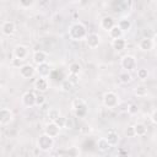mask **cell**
<instances>
[{
  "label": "cell",
  "instance_id": "obj_37",
  "mask_svg": "<svg viewBox=\"0 0 157 157\" xmlns=\"http://www.w3.org/2000/svg\"><path fill=\"white\" fill-rule=\"evenodd\" d=\"M150 119H151V121H152L153 124H156V125H157V109H155V110L151 113Z\"/></svg>",
  "mask_w": 157,
  "mask_h": 157
},
{
  "label": "cell",
  "instance_id": "obj_19",
  "mask_svg": "<svg viewBox=\"0 0 157 157\" xmlns=\"http://www.w3.org/2000/svg\"><path fill=\"white\" fill-rule=\"evenodd\" d=\"M105 137H107L108 142L112 145V147L117 146V145L119 144V141H120V136H119V134H118L117 131H114V130L108 131L107 135H105Z\"/></svg>",
  "mask_w": 157,
  "mask_h": 157
},
{
  "label": "cell",
  "instance_id": "obj_10",
  "mask_svg": "<svg viewBox=\"0 0 157 157\" xmlns=\"http://www.w3.org/2000/svg\"><path fill=\"white\" fill-rule=\"evenodd\" d=\"M12 56L17 58V59H22L26 60V58L28 56V48L23 44H17L13 47L12 49Z\"/></svg>",
  "mask_w": 157,
  "mask_h": 157
},
{
  "label": "cell",
  "instance_id": "obj_32",
  "mask_svg": "<svg viewBox=\"0 0 157 157\" xmlns=\"http://www.w3.org/2000/svg\"><path fill=\"white\" fill-rule=\"evenodd\" d=\"M72 87H74V83H72L70 80H65V81L63 82V85H61V88H63V91H65V92L71 91Z\"/></svg>",
  "mask_w": 157,
  "mask_h": 157
},
{
  "label": "cell",
  "instance_id": "obj_33",
  "mask_svg": "<svg viewBox=\"0 0 157 157\" xmlns=\"http://www.w3.org/2000/svg\"><path fill=\"white\" fill-rule=\"evenodd\" d=\"M45 101H47V99H45V96L39 92V94H37V97H36V105H38V107L43 105V104L45 103Z\"/></svg>",
  "mask_w": 157,
  "mask_h": 157
},
{
  "label": "cell",
  "instance_id": "obj_17",
  "mask_svg": "<svg viewBox=\"0 0 157 157\" xmlns=\"http://www.w3.org/2000/svg\"><path fill=\"white\" fill-rule=\"evenodd\" d=\"M153 47H155V44H153V39L152 38L144 37L139 42V49L142 50V52H150V50H152Z\"/></svg>",
  "mask_w": 157,
  "mask_h": 157
},
{
  "label": "cell",
  "instance_id": "obj_23",
  "mask_svg": "<svg viewBox=\"0 0 157 157\" xmlns=\"http://www.w3.org/2000/svg\"><path fill=\"white\" fill-rule=\"evenodd\" d=\"M134 128H135V134H136V136L142 137V136L147 135V126H146L144 123H136V124L134 125Z\"/></svg>",
  "mask_w": 157,
  "mask_h": 157
},
{
  "label": "cell",
  "instance_id": "obj_38",
  "mask_svg": "<svg viewBox=\"0 0 157 157\" xmlns=\"http://www.w3.org/2000/svg\"><path fill=\"white\" fill-rule=\"evenodd\" d=\"M152 39H153V44H155V47H157V33L153 36V38H152Z\"/></svg>",
  "mask_w": 157,
  "mask_h": 157
},
{
  "label": "cell",
  "instance_id": "obj_39",
  "mask_svg": "<svg viewBox=\"0 0 157 157\" xmlns=\"http://www.w3.org/2000/svg\"><path fill=\"white\" fill-rule=\"evenodd\" d=\"M71 2H74V4H78V2H81L82 0H70Z\"/></svg>",
  "mask_w": 157,
  "mask_h": 157
},
{
  "label": "cell",
  "instance_id": "obj_13",
  "mask_svg": "<svg viewBox=\"0 0 157 157\" xmlns=\"http://www.w3.org/2000/svg\"><path fill=\"white\" fill-rule=\"evenodd\" d=\"M1 32L4 36L10 37L16 32V25L12 21H4L1 23Z\"/></svg>",
  "mask_w": 157,
  "mask_h": 157
},
{
  "label": "cell",
  "instance_id": "obj_15",
  "mask_svg": "<svg viewBox=\"0 0 157 157\" xmlns=\"http://www.w3.org/2000/svg\"><path fill=\"white\" fill-rule=\"evenodd\" d=\"M47 59H48V54L44 50H36L32 55V61H33L34 65L47 63Z\"/></svg>",
  "mask_w": 157,
  "mask_h": 157
},
{
  "label": "cell",
  "instance_id": "obj_25",
  "mask_svg": "<svg viewBox=\"0 0 157 157\" xmlns=\"http://www.w3.org/2000/svg\"><path fill=\"white\" fill-rule=\"evenodd\" d=\"M147 88L144 86V85H139V86H136L135 88H134V94L136 96V97H140V98H142V97H146L147 96Z\"/></svg>",
  "mask_w": 157,
  "mask_h": 157
},
{
  "label": "cell",
  "instance_id": "obj_26",
  "mask_svg": "<svg viewBox=\"0 0 157 157\" xmlns=\"http://www.w3.org/2000/svg\"><path fill=\"white\" fill-rule=\"evenodd\" d=\"M48 119H49V121H55L61 114H60V110L59 109H56V108H50L49 110H48Z\"/></svg>",
  "mask_w": 157,
  "mask_h": 157
},
{
  "label": "cell",
  "instance_id": "obj_6",
  "mask_svg": "<svg viewBox=\"0 0 157 157\" xmlns=\"http://www.w3.org/2000/svg\"><path fill=\"white\" fill-rule=\"evenodd\" d=\"M15 115H13V112L7 108V107H4L0 109V125L1 126H6L9 125L12 120H13Z\"/></svg>",
  "mask_w": 157,
  "mask_h": 157
},
{
  "label": "cell",
  "instance_id": "obj_29",
  "mask_svg": "<svg viewBox=\"0 0 157 157\" xmlns=\"http://www.w3.org/2000/svg\"><path fill=\"white\" fill-rule=\"evenodd\" d=\"M64 153H65V155H69V156H72V157H77V156H80V155H81V152H80L78 147H75V146L69 147L67 150H65V151H64Z\"/></svg>",
  "mask_w": 157,
  "mask_h": 157
},
{
  "label": "cell",
  "instance_id": "obj_4",
  "mask_svg": "<svg viewBox=\"0 0 157 157\" xmlns=\"http://www.w3.org/2000/svg\"><path fill=\"white\" fill-rule=\"evenodd\" d=\"M103 104L105 108H109V109H113L115 107H118L119 104V97L115 92L113 91H108L103 94Z\"/></svg>",
  "mask_w": 157,
  "mask_h": 157
},
{
  "label": "cell",
  "instance_id": "obj_8",
  "mask_svg": "<svg viewBox=\"0 0 157 157\" xmlns=\"http://www.w3.org/2000/svg\"><path fill=\"white\" fill-rule=\"evenodd\" d=\"M36 97H37V94L33 91H26L21 97V103L25 107L31 108V107L36 105Z\"/></svg>",
  "mask_w": 157,
  "mask_h": 157
},
{
  "label": "cell",
  "instance_id": "obj_16",
  "mask_svg": "<svg viewBox=\"0 0 157 157\" xmlns=\"http://www.w3.org/2000/svg\"><path fill=\"white\" fill-rule=\"evenodd\" d=\"M117 23H115V20L112 17V16H104V17H102L101 18V21H99V27L103 29V31H109L113 26H115Z\"/></svg>",
  "mask_w": 157,
  "mask_h": 157
},
{
  "label": "cell",
  "instance_id": "obj_21",
  "mask_svg": "<svg viewBox=\"0 0 157 157\" xmlns=\"http://www.w3.org/2000/svg\"><path fill=\"white\" fill-rule=\"evenodd\" d=\"M123 31H121V28L118 26V25H115V26H113L109 31H108V36H109V38L110 39H117V38H120V37H123Z\"/></svg>",
  "mask_w": 157,
  "mask_h": 157
},
{
  "label": "cell",
  "instance_id": "obj_14",
  "mask_svg": "<svg viewBox=\"0 0 157 157\" xmlns=\"http://www.w3.org/2000/svg\"><path fill=\"white\" fill-rule=\"evenodd\" d=\"M36 71H37V75L40 76V77H49L50 74H52V69H50V65L48 63H43V64H39V65H36Z\"/></svg>",
  "mask_w": 157,
  "mask_h": 157
},
{
  "label": "cell",
  "instance_id": "obj_28",
  "mask_svg": "<svg viewBox=\"0 0 157 157\" xmlns=\"http://www.w3.org/2000/svg\"><path fill=\"white\" fill-rule=\"evenodd\" d=\"M136 75H137V78H139V80L145 81V80H147V77H148V70H147L146 67H140V69H137Z\"/></svg>",
  "mask_w": 157,
  "mask_h": 157
},
{
  "label": "cell",
  "instance_id": "obj_22",
  "mask_svg": "<svg viewBox=\"0 0 157 157\" xmlns=\"http://www.w3.org/2000/svg\"><path fill=\"white\" fill-rule=\"evenodd\" d=\"M117 25L121 28L123 32H128V31H130V29H131V26H132L131 21H130L128 17H123V18H120V20L118 21Z\"/></svg>",
  "mask_w": 157,
  "mask_h": 157
},
{
  "label": "cell",
  "instance_id": "obj_31",
  "mask_svg": "<svg viewBox=\"0 0 157 157\" xmlns=\"http://www.w3.org/2000/svg\"><path fill=\"white\" fill-rule=\"evenodd\" d=\"M124 134H125V136H126L128 139L135 137V136H136V134H135V128H134V125H130V126H128V128L125 129Z\"/></svg>",
  "mask_w": 157,
  "mask_h": 157
},
{
  "label": "cell",
  "instance_id": "obj_12",
  "mask_svg": "<svg viewBox=\"0 0 157 157\" xmlns=\"http://www.w3.org/2000/svg\"><path fill=\"white\" fill-rule=\"evenodd\" d=\"M33 87H34L36 91H38L40 93H44L49 88V82H48V80L45 77L38 76V78H36V81L33 82Z\"/></svg>",
  "mask_w": 157,
  "mask_h": 157
},
{
  "label": "cell",
  "instance_id": "obj_11",
  "mask_svg": "<svg viewBox=\"0 0 157 157\" xmlns=\"http://www.w3.org/2000/svg\"><path fill=\"white\" fill-rule=\"evenodd\" d=\"M60 129H61V128H60L55 121H49V123H47L45 126H44V132L55 139L56 136H59Z\"/></svg>",
  "mask_w": 157,
  "mask_h": 157
},
{
  "label": "cell",
  "instance_id": "obj_18",
  "mask_svg": "<svg viewBox=\"0 0 157 157\" xmlns=\"http://www.w3.org/2000/svg\"><path fill=\"white\" fill-rule=\"evenodd\" d=\"M112 48L115 52H121L126 48V40L123 37L117 38V39H112Z\"/></svg>",
  "mask_w": 157,
  "mask_h": 157
},
{
  "label": "cell",
  "instance_id": "obj_7",
  "mask_svg": "<svg viewBox=\"0 0 157 157\" xmlns=\"http://www.w3.org/2000/svg\"><path fill=\"white\" fill-rule=\"evenodd\" d=\"M18 71H20V76H21L22 78H32V77L37 74L36 66H34L33 64H29V63L23 64V65L18 69Z\"/></svg>",
  "mask_w": 157,
  "mask_h": 157
},
{
  "label": "cell",
  "instance_id": "obj_1",
  "mask_svg": "<svg viewBox=\"0 0 157 157\" xmlns=\"http://www.w3.org/2000/svg\"><path fill=\"white\" fill-rule=\"evenodd\" d=\"M87 36H88V31L82 22H75L67 29V37L74 42L85 40Z\"/></svg>",
  "mask_w": 157,
  "mask_h": 157
},
{
  "label": "cell",
  "instance_id": "obj_24",
  "mask_svg": "<svg viewBox=\"0 0 157 157\" xmlns=\"http://www.w3.org/2000/svg\"><path fill=\"white\" fill-rule=\"evenodd\" d=\"M119 81H120L121 83H124V85L130 83V82L132 81V76H131L130 71H126V70L121 71V72L119 74Z\"/></svg>",
  "mask_w": 157,
  "mask_h": 157
},
{
  "label": "cell",
  "instance_id": "obj_30",
  "mask_svg": "<svg viewBox=\"0 0 157 157\" xmlns=\"http://www.w3.org/2000/svg\"><path fill=\"white\" fill-rule=\"evenodd\" d=\"M139 110H140V108H139V105L135 104V103H131V104L128 105V113H129L130 115H135V114H137Z\"/></svg>",
  "mask_w": 157,
  "mask_h": 157
},
{
  "label": "cell",
  "instance_id": "obj_34",
  "mask_svg": "<svg viewBox=\"0 0 157 157\" xmlns=\"http://www.w3.org/2000/svg\"><path fill=\"white\" fill-rule=\"evenodd\" d=\"M33 2H34V0H20V6L22 9H28L33 5Z\"/></svg>",
  "mask_w": 157,
  "mask_h": 157
},
{
  "label": "cell",
  "instance_id": "obj_27",
  "mask_svg": "<svg viewBox=\"0 0 157 157\" xmlns=\"http://www.w3.org/2000/svg\"><path fill=\"white\" fill-rule=\"evenodd\" d=\"M81 72V65L78 63H71L69 65V74L70 75H80Z\"/></svg>",
  "mask_w": 157,
  "mask_h": 157
},
{
  "label": "cell",
  "instance_id": "obj_20",
  "mask_svg": "<svg viewBox=\"0 0 157 157\" xmlns=\"http://www.w3.org/2000/svg\"><path fill=\"white\" fill-rule=\"evenodd\" d=\"M96 144H97V148L101 152H108L110 150V147H112V145L108 142L107 137H99Z\"/></svg>",
  "mask_w": 157,
  "mask_h": 157
},
{
  "label": "cell",
  "instance_id": "obj_9",
  "mask_svg": "<svg viewBox=\"0 0 157 157\" xmlns=\"http://www.w3.org/2000/svg\"><path fill=\"white\" fill-rule=\"evenodd\" d=\"M85 42H86V45L90 49H96L101 44V36L98 33H94V32L93 33H88V36L85 39Z\"/></svg>",
  "mask_w": 157,
  "mask_h": 157
},
{
  "label": "cell",
  "instance_id": "obj_3",
  "mask_svg": "<svg viewBox=\"0 0 157 157\" xmlns=\"http://www.w3.org/2000/svg\"><path fill=\"white\" fill-rule=\"evenodd\" d=\"M71 109L76 117L83 118L87 114V103L82 98H75L71 102Z\"/></svg>",
  "mask_w": 157,
  "mask_h": 157
},
{
  "label": "cell",
  "instance_id": "obj_5",
  "mask_svg": "<svg viewBox=\"0 0 157 157\" xmlns=\"http://www.w3.org/2000/svg\"><path fill=\"white\" fill-rule=\"evenodd\" d=\"M120 65H121V67H123L124 70H126V71H134V70L137 67V60H136V58H135L134 55L126 54V55H124V56L121 58Z\"/></svg>",
  "mask_w": 157,
  "mask_h": 157
},
{
  "label": "cell",
  "instance_id": "obj_2",
  "mask_svg": "<svg viewBox=\"0 0 157 157\" xmlns=\"http://www.w3.org/2000/svg\"><path fill=\"white\" fill-rule=\"evenodd\" d=\"M54 147V137L43 132L37 139V148L42 152H49Z\"/></svg>",
  "mask_w": 157,
  "mask_h": 157
},
{
  "label": "cell",
  "instance_id": "obj_35",
  "mask_svg": "<svg viewBox=\"0 0 157 157\" xmlns=\"http://www.w3.org/2000/svg\"><path fill=\"white\" fill-rule=\"evenodd\" d=\"M55 123L60 126V128H65L66 126V123H67V119L65 118V117H63V115H60L56 120H55Z\"/></svg>",
  "mask_w": 157,
  "mask_h": 157
},
{
  "label": "cell",
  "instance_id": "obj_36",
  "mask_svg": "<svg viewBox=\"0 0 157 157\" xmlns=\"http://www.w3.org/2000/svg\"><path fill=\"white\" fill-rule=\"evenodd\" d=\"M23 61L25 60H22V59H17V58H13L12 60H11V65L12 66H16V67H21L22 65H23Z\"/></svg>",
  "mask_w": 157,
  "mask_h": 157
}]
</instances>
